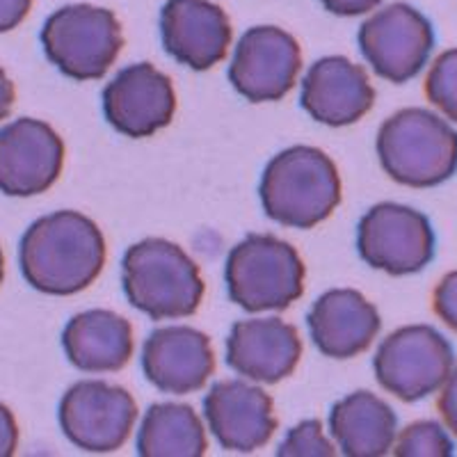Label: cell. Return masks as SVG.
<instances>
[{"mask_svg":"<svg viewBox=\"0 0 457 457\" xmlns=\"http://www.w3.org/2000/svg\"><path fill=\"white\" fill-rule=\"evenodd\" d=\"M142 370L162 394L199 391L215 370L211 338L187 325L156 329L142 348Z\"/></svg>","mask_w":457,"mask_h":457,"instance_id":"16","label":"cell"},{"mask_svg":"<svg viewBox=\"0 0 457 457\" xmlns=\"http://www.w3.org/2000/svg\"><path fill=\"white\" fill-rule=\"evenodd\" d=\"M28 284L46 295H76L105 265V238L87 215L57 211L30 224L19 247Z\"/></svg>","mask_w":457,"mask_h":457,"instance_id":"1","label":"cell"},{"mask_svg":"<svg viewBox=\"0 0 457 457\" xmlns=\"http://www.w3.org/2000/svg\"><path fill=\"white\" fill-rule=\"evenodd\" d=\"M322 7L337 16H359L375 10L382 0H320Z\"/></svg>","mask_w":457,"mask_h":457,"instance_id":"30","label":"cell"},{"mask_svg":"<svg viewBox=\"0 0 457 457\" xmlns=\"http://www.w3.org/2000/svg\"><path fill=\"white\" fill-rule=\"evenodd\" d=\"M177 94L170 76L154 64L140 62L121 69L104 89L108 124L126 137H149L171 124Z\"/></svg>","mask_w":457,"mask_h":457,"instance_id":"12","label":"cell"},{"mask_svg":"<svg viewBox=\"0 0 457 457\" xmlns=\"http://www.w3.org/2000/svg\"><path fill=\"white\" fill-rule=\"evenodd\" d=\"M121 284L130 304L154 320L193 316L204 300L199 265L165 238L130 245L121 261Z\"/></svg>","mask_w":457,"mask_h":457,"instance_id":"3","label":"cell"},{"mask_svg":"<svg viewBox=\"0 0 457 457\" xmlns=\"http://www.w3.org/2000/svg\"><path fill=\"white\" fill-rule=\"evenodd\" d=\"M451 436L436 421H416L400 432L394 446L398 457H448L453 455Z\"/></svg>","mask_w":457,"mask_h":457,"instance_id":"23","label":"cell"},{"mask_svg":"<svg viewBox=\"0 0 457 457\" xmlns=\"http://www.w3.org/2000/svg\"><path fill=\"white\" fill-rule=\"evenodd\" d=\"M44 53L71 80L104 79L124 46L120 19L105 7L67 5L42 28Z\"/></svg>","mask_w":457,"mask_h":457,"instance_id":"6","label":"cell"},{"mask_svg":"<svg viewBox=\"0 0 457 457\" xmlns=\"http://www.w3.org/2000/svg\"><path fill=\"white\" fill-rule=\"evenodd\" d=\"M435 312L453 332H457V270L444 277L435 288Z\"/></svg>","mask_w":457,"mask_h":457,"instance_id":"26","label":"cell"},{"mask_svg":"<svg viewBox=\"0 0 457 457\" xmlns=\"http://www.w3.org/2000/svg\"><path fill=\"white\" fill-rule=\"evenodd\" d=\"M302 71V51L293 35L275 26L250 28L240 37L228 80L252 104L284 99Z\"/></svg>","mask_w":457,"mask_h":457,"instance_id":"11","label":"cell"},{"mask_svg":"<svg viewBox=\"0 0 457 457\" xmlns=\"http://www.w3.org/2000/svg\"><path fill=\"white\" fill-rule=\"evenodd\" d=\"M62 348L83 373H117L133 357V328L120 313L89 309L67 322Z\"/></svg>","mask_w":457,"mask_h":457,"instance_id":"20","label":"cell"},{"mask_svg":"<svg viewBox=\"0 0 457 457\" xmlns=\"http://www.w3.org/2000/svg\"><path fill=\"white\" fill-rule=\"evenodd\" d=\"M359 48L379 79L400 85L423 71L435 48V30L416 7L394 3L359 28Z\"/></svg>","mask_w":457,"mask_h":457,"instance_id":"9","label":"cell"},{"mask_svg":"<svg viewBox=\"0 0 457 457\" xmlns=\"http://www.w3.org/2000/svg\"><path fill=\"white\" fill-rule=\"evenodd\" d=\"M426 94L430 104L442 110L448 120L457 121V48L436 57L428 73Z\"/></svg>","mask_w":457,"mask_h":457,"instance_id":"24","label":"cell"},{"mask_svg":"<svg viewBox=\"0 0 457 457\" xmlns=\"http://www.w3.org/2000/svg\"><path fill=\"white\" fill-rule=\"evenodd\" d=\"M382 170L400 186L436 187L457 171V130L426 108H405L378 133Z\"/></svg>","mask_w":457,"mask_h":457,"instance_id":"4","label":"cell"},{"mask_svg":"<svg viewBox=\"0 0 457 457\" xmlns=\"http://www.w3.org/2000/svg\"><path fill=\"white\" fill-rule=\"evenodd\" d=\"M455 366L448 338L430 325L400 328L379 343L373 370L379 386L405 403H416L442 389Z\"/></svg>","mask_w":457,"mask_h":457,"instance_id":"7","label":"cell"},{"mask_svg":"<svg viewBox=\"0 0 457 457\" xmlns=\"http://www.w3.org/2000/svg\"><path fill=\"white\" fill-rule=\"evenodd\" d=\"M302 108L325 126H350L373 108L375 89L369 73L348 57H322L302 80Z\"/></svg>","mask_w":457,"mask_h":457,"instance_id":"18","label":"cell"},{"mask_svg":"<svg viewBox=\"0 0 457 457\" xmlns=\"http://www.w3.org/2000/svg\"><path fill=\"white\" fill-rule=\"evenodd\" d=\"M430 220L403 204H378L359 220L357 252L375 270L405 277L421 272L435 259Z\"/></svg>","mask_w":457,"mask_h":457,"instance_id":"8","label":"cell"},{"mask_svg":"<svg viewBox=\"0 0 457 457\" xmlns=\"http://www.w3.org/2000/svg\"><path fill=\"white\" fill-rule=\"evenodd\" d=\"M279 457H332L337 455V448L332 446L325 432L322 423L312 419V421H302L293 428L286 439L281 442Z\"/></svg>","mask_w":457,"mask_h":457,"instance_id":"25","label":"cell"},{"mask_svg":"<svg viewBox=\"0 0 457 457\" xmlns=\"http://www.w3.org/2000/svg\"><path fill=\"white\" fill-rule=\"evenodd\" d=\"M204 416L220 446L236 453L259 451L277 430L272 398L243 379L215 382L204 398Z\"/></svg>","mask_w":457,"mask_h":457,"instance_id":"14","label":"cell"},{"mask_svg":"<svg viewBox=\"0 0 457 457\" xmlns=\"http://www.w3.org/2000/svg\"><path fill=\"white\" fill-rule=\"evenodd\" d=\"M265 215L291 228H313L341 204V177L316 146H291L272 158L261 177Z\"/></svg>","mask_w":457,"mask_h":457,"instance_id":"2","label":"cell"},{"mask_svg":"<svg viewBox=\"0 0 457 457\" xmlns=\"http://www.w3.org/2000/svg\"><path fill=\"white\" fill-rule=\"evenodd\" d=\"M329 430L343 455L382 457L394 448L398 419L382 398L354 391L332 407Z\"/></svg>","mask_w":457,"mask_h":457,"instance_id":"21","label":"cell"},{"mask_svg":"<svg viewBox=\"0 0 457 457\" xmlns=\"http://www.w3.org/2000/svg\"><path fill=\"white\" fill-rule=\"evenodd\" d=\"M307 325L316 348L325 357L350 359L373 345L382 329V318L359 291L337 288L313 302Z\"/></svg>","mask_w":457,"mask_h":457,"instance_id":"19","label":"cell"},{"mask_svg":"<svg viewBox=\"0 0 457 457\" xmlns=\"http://www.w3.org/2000/svg\"><path fill=\"white\" fill-rule=\"evenodd\" d=\"M14 99H16L14 83H12L10 76L0 69V121L10 117L12 108H14Z\"/></svg>","mask_w":457,"mask_h":457,"instance_id":"31","label":"cell"},{"mask_svg":"<svg viewBox=\"0 0 457 457\" xmlns=\"http://www.w3.org/2000/svg\"><path fill=\"white\" fill-rule=\"evenodd\" d=\"M16 444H19V428H16V419L10 411V407H5L0 403V457L14 455Z\"/></svg>","mask_w":457,"mask_h":457,"instance_id":"29","label":"cell"},{"mask_svg":"<svg viewBox=\"0 0 457 457\" xmlns=\"http://www.w3.org/2000/svg\"><path fill=\"white\" fill-rule=\"evenodd\" d=\"M32 0H0V32H10L23 23Z\"/></svg>","mask_w":457,"mask_h":457,"instance_id":"28","label":"cell"},{"mask_svg":"<svg viewBox=\"0 0 457 457\" xmlns=\"http://www.w3.org/2000/svg\"><path fill=\"white\" fill-rule=\"evenodd\" d=\"M304 261L291 243L252 234L227 256L224 279L231 302L250 313L281 312L304 293Z\"/></svg>","mask_w":457,"mask_h":457,"instance_id":"5","label":"cell"},{"mask_svg":"<svg viewBox=\"0 0 457 457\" xmlns=\"http://www.w3.org/2000/svg\"><path fill=\"white\" fill-rule=\"evenodd\" d=\"M231 21L211 0H167L161 12V37L167 55L179 64L206 71L227 57Z\"/></svg>","mask_w":457,"mask_h":457,"instance_id":"15","label":"cell"},{"mask_svg":"<svg viewBox=\"0 0 457 457\" xmlns=\"http://www.w3.org/2000/svg\"><path fill=\"white\" fill-rule=\"evenodd\" d=\"M3 275H5V259H3V252H0V284H3Z\"/></svg>","mask_w":457,"mask_h":457,"instance_id":"32","label":"cell"},{"mask_svg":"<svg viewBox=\"0 0 457 457\" xmlns=\"http://www.w3.org/2000/svg\"><path fill=\"white\" fill-rule=\"evenodd\" d=\"M206 448V430L190 405H154L137 432V455L142 457H202Z\"/></svg>","mask_w":457,"mask_h":457,"instance_id":"22","label":"cell"},{"mask_svg":"<svg viewBox=\"0 0 457 457\" xmlns=\"http://www.w3.org/2000/svg\"><path fill=\"white\" fill-rule=\"evenodd\" d=\"M439 411H442L444 423L448 430L457 436V369L451 370L448 379L442 386V395H439Z\"/></svg>","mask_w":457,"mask_h":457,"instance_id":"27","label":"cell"},{"mask_svg":"<svg viewBox=\"0 0 457 457\" xmlns=\"http://www.w3.org/2000/svg\"><path fill=\"white\" fill-rule=\"evenodd\" d=\"M302 338L281 318H252L231 328L227 364L238 375L261 385H277L300 364Z\"/></svg>","mask_w":457,"mask_h":457,"instance_id":"17","label":"cell"},{"mask_svg":"<svg viewBox=\"0 0 457 457\" xmlns=\"http://www.w3.org/2000/svg\"><path fill=\"white\" fill-rule=\"evenodd\" d=\"M64 142L39 120L12 121L0 130V193L32 197L46 193L60 179Z\"/></svg>","mask_w":457,"mask_h":457,"instance_id":"13","label":"cell"},{"mask_svg":"<svg viewBox=\"0 0 457 457\" xmlns=\"http://www.w3.org/2000/svg\"><path fill=\"white\" fill-rule=\"evenodd\" d=\"M136 419L133 395L101 379H83L73 385L60 403L64 436L87 453H112L124 446Z\"/></svg>","mask_w":457,"mask_h":457,"instance_id":"10","label":"cell"}]
</instances>
